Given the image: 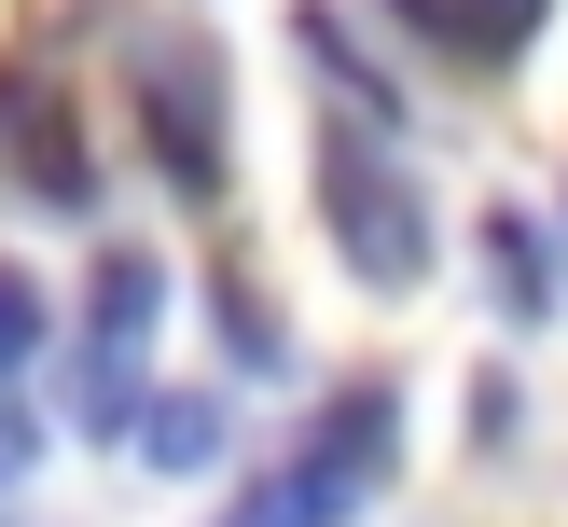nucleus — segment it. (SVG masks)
<instances>
[{"label": "nucleus", "mask_w": 568, "mask_h": 527, "mask_svg": "<svg viewBox=\"0 0 568 527\" xmlns=\"http://www.w3.org/2000/svg\"><path fill=\"white\" fill-rule=\"evenodd\" d=\"M28 347H42V277H28V264H0V375H14Z\"/></svg>", "instance_id": "obj_8"}, {"label": "nucleus", "mask_w": 568, "mask_h": 527, "mask_svg": "<svg viewBox=\"0 0 568 527\" xmlns=\"http://www.w3.org/2000/svg\"><path fill=\"white\" fill-rule=\"evenodd\" d=\"M153 305H166V264H153V250H111V264H98V305H83V375H70V416H83V430H139Z\"/></svg>", "instance_id": "obj_3"}, {"label": "nucleus", "mask_w": 568, "mask_h": 527, "mask_svg": "<svg viewBox=\"0 0 568 527\" xmlns=\"http://www.w3.org/2000/svg\"><path fill=\"white\" fill-rule=\"evenodd\" d=\"M28 458H42V430H28V416H14V403H0V486H14V472H28Z\"/></svg>", "instance_id": "obj_9"}, {"label": "nucleus", "mask_w": 568, "mask_h": 527, "mask_svg": "<svg viewBox=\"0 0 568 527\" xmlns=\"http://www.w3.org/2000/svg\"><path fill=\"white\" fill-rule=\"evenodd\" d=\"M388 444H403V388H388V375H347L320 403V430H305V458L277 472V486H250L222 527H347L361 499L388 486Z\"/></svg>", "instance_id": "obj_1"}, {"label": "nucleus", "mask_w": 568, "mask_h": 527, "mask_svg": "<svg viewBox=\"0 0 568 527\" xmlns=\"http://www.w3.org/2000/svg\"><path fill=\"white\" fill-rule=\"evenodd\" d=\"M388 14H403L416 42L471 55V70H499V55H527V42H541V0H388Z\"/></svg>", "instance_id": "obj_5"}, {"label": "nucleus", "mask_w": 568, "mask_h": 527, "mask_svg": "<svg viewBox=\"0 0 568 527\" xmlns=\"http://www.w3.org/2000/svg\"><path fill=\"white\" fill-rule=\"evenodd\" d=\"M320 209H333V250H347L361 277H430V209H416L403 166H375V139L361 125H320Z\"/></svg>", "instance_id": "obj_2"}, {"label": "nucleus", "mask_w": 568, "mask_h": 527, "mask_svg": "<svg viewBox=\"0 0 568 527\" xmlns=\"http://www.w3.org/2000/svg\"><path fill=\"white\" fill-rule=\"evenodd\" d=\"M486 277H499L514 320H541V305H555V264H541V222H527V209H486Z\"/></svg>", "instance_id": "obj_7"}, {"label": "nucleus", "mask_w": 568, "mask_h": 527, "mask_svg": "<svg viewBox=\"0 0 568 527\" xmlns=\"http://www.w3.org/2000/svg\"><path fill=\"white\" fill-rule=\"evenodd\" d=\"M153 166H166L181 194H209V181H222V125H209V55H194V42H181V83L153 70Z\"/></svg>", "instance_id": "obj_4"}, {"label": "nucleus", "mask_w": 568, "mask_h": 527, "mask_svg": "<svg viewBox=\"0 0 568 527\" xmlns=\"http://www.w3.org/2000/svg\"><path fill=\"white\" fill-rule=\"evenodd\" d=\"M139 458H153V472H209V458H222V403H209V388L139 403Z\"/></svg>", "instance_id": "obj_6"}]
</instances>
